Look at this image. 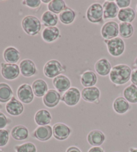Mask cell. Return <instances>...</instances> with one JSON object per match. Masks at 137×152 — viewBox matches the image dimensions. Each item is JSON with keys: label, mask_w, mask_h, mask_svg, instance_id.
<instances>
[{"label": "cell", "mask_w": 137, "mask_h": 152, "mask_svg": "<svg viewBox=\"0 0 137 152\" xmlns=\"http://www.w3.org/2000/svg\"><path fill=\"white\" fill-rule=\"evenodd\" d=\"M76 17V12L70 7H66L59 15V20L65 25H70L74 21Z\"/></svg>", "instance_id": "28"}, {"label": "cell", "mask_w": 137, "mask_h": 152, "mask_svg": "<svg viewBox=\"0 0 137 152\" xmlns=\"http://www.w3.org/2000/svg\"><path fill=\"white\" fill-rule=\"evenodd\" d=\"M1 73L2 77L6 79L14 80L20 74V66L16 64L1 63Z\"/></svg>", "instance_id": "7"}, {"label": "cell", "mask_w": 137, "mask_h": 152, "mask_svg": "<svg viewBox=\"0 0 137 152\" xmlns=\"http://www.w3.org/2000/svg\"><path fill=\"white\" fill-rule=\"evenodd\" d=\"M130 107L128 102L122 96H118L113 103V109L118 114L125 113L128 111Z\"/></svg>", "instance_id": "27"}, {"label": "cell", "mask_w": 137, "mask_h": 152, "mask_svg": "<svg viewBox=\"0 0 137 152\" xmlns=\"http://www.w3.org/2000/svg\"><path fill=\"white\" fill-rule=\"evenodd\" d=\"M66 7L65 1L63 0H52L48 5L49 11L55 14H60Z\"/></svg>", "instance_id": "33"}, {"label": "cell", "mask_w": 137, "mask_h": 152, "mask_svg": "<svg viewBox=\"0 0 137 152\" xmlns=\"http://www.w3.org/2000/svg\"><path fill=\"white\" fill-rule=\"evenodd\" d=\"M105 138L104 134L101 131L93 130L88 133L87 140L91 145L97 147L101 145L104 143Z\"/></svg>", "instance_id": "21"}, {"label": "cell", "mask_w": 137, "mask_h": 152, "mask_svg": "<svg viewBox=\"0 0 137 152\" xmlns=\"http://www.w3.org/2000/svg\"><path fill=\"white\" fill-rule=\"evenodd\" d=\"M34 119L37 125L39 126H45L48 125L51 123L52 115L47 110L41 109L36 113Z\"/></svg>", "instance_id": "23"}, {"label": "cell", "mask_w": 137, "mask_h": 152, "mask_svg": "<svg viewBox=\"0 0 137 152\" xmlns=\"http://www.w3.org/2000/svg\"><path fill=\"white\" fill-rule=\"evenodd\" d=\"M66 152H81V151L78 148H76V147L72 146L68 148Z\"/></svg>", "instance_id": "41"}, {"label": "cell", "mask_w": 137, "mask_h": 152, "mask_svg": "<svg viewBox=\"0 0 137 152\" xmlns=\"http://www.w3.org/2000/svg\"><path fill=\"white\" fill-rule=\"evenodd\" d=\"M54 88L59 93H65L71 86V81L66 76L60 75L54 78L52 81Z\"/></svg>", "instance_id": "17"}, {"label": "cell", "mask_w": 137, "mask_h": 152, "mask_svg": "<svg viewBox=\"0 0 137 152\" xmlns=\"http://www.w3.org/2000/svg\"><path fill=\"white\" fill-rule=\"evenodd\" d=\"M101 35L106 40L118 37L119 35V24L114 21L105 23L101 28Z\"/></svg>", "instance_id": "6"}, {"label": "cell", "mask_w": 137, "mask_h": 152, "mask_svg": "<svg viewBox=\"0 0 137 152\" xmlns=\"http://www.w3.org/2000/svg\"><path fill=\"white\" fill-rule=\"evenodd\" d=\"M12 137L17 141H23L26 140L29 136L28 128L23 125H17L12 129Z\"/></svg>", "instance_id": "26"}, {"label": "cell", "mask_w": 137, "mask_h": 152, "mask_svg": "<svg viewBox=\"0 0 137 152\" xmlns=\"http://www.w3.org/2000/svg\"><path fill=\"white\" fill-rule=\"evenodd\" d=\"M81 96L85 101L96 103L101 96V91L96 86L84 88L81 92Z\"/></svg>", "instance_id": "11"}, {"label": "cell", "mask_w": 137, "mask_h": 152, "mask_svg": "<svg viewBox=\"0 0 137 152\" xmlns=\"http://www.w3.org/2000/svg\"><path fill=\"white\" fill-rule=\"evenodd\" d=\"M9 132L6 129H0V147L6 146L9 141Z\"/></svg>", "instance_id": "35"}, {"label": "cell", "mask_w": 137, "mask_h": 152, "mask_svg": "<svg viewBox=\"0 0 137 152\" xmlns=\"http://www.w3.org/2000/svg\"><path fill=\"white\" fill-rule=\"evenodd\" d=\"M94 69L100 76L105 77L110 74L112 70V66L109 60L101 58L98 60L94 65Z\"/></svg>", "instance_id": "19"}, {"label": "cell", "mask_w": 137, "mask_h": 152, "mask_svg": "<svg viewBox=\"0 0 137 152\" xmlns=\"http://www.w3.org/2000/svg\"><path fill=\"white\" fill-rule=\"evenodd\" d=\"M13 97V91L10 86L5 83H0V102L7 103Z\"/></svg>", "instance_id": "31"}, {"label": "cell", "mask_w": 137, "mask_h": 152, "mask_svg": "<svg viewBox=\"0 0 137 152\" xmlns=\"http://www.w3.org/2000/svg\"><path fill=\"white\" fill-rule=\"evenodd\" d=\"M104 20L114 19L118 16L119 8L117 6L115 1H106L103 4Z\"/></svg>", "instance_id": "16"}, {"label": "cell", "mask_w": 137, "mask_h": 152, "mask_svg": "<svg viewBox=\"0 0 137 152\" xmlns=\"http://www.w3.org/2000/svg\"><path fill=\"white\" fill-rule=\"evenodd\" d=\"M134 66L136 68V69H137V57L134 60Z\"/></svg>", "instance_id": "42"}, {"label": "cell", "mask_w": 137, "mask_h": 152, "mask_svg": "<svg viewBox=\"0 0 137 152\" xmlns=\"http://www.w3.org/2000/svg\"><path fill=\"white\" fill-rule=\"evenodd\" d=\"M51 1H50V0H43L42 2V3H45V4H50V2Z\"/></svg>", "instance_id": "44"}, {"label": "cell", "mask_w": 137, "mask_h": 152, "mask_svg": "<svg viewBox=\"0 0 137 152\" xmlns=\"http://www.w3.org/2000/svg\"><path fill=\"white\" fill-rule=\"evenodd\" d=\"M81 93L76 87H70L62 95L61 101L68 106H75L80 101Z\"/></svg>", "instance_id": "8"}, {"label": "cell", "mask_w": 137, "mask_h": 152, "mask_svg": "<svg viewBox=\"0 0 137 152\" xmlns=\"http://www.w3.org/2000/svg\"><path fill=\"white\" fill-rule=\"evenodd\" d=\"M130 81L132 84L137 86V69L132 70V74L130 77Z\"/></svg>", "instance_id": "39"}, {"label": "cell", "mask_w": 137, "mask_h": 152, "mask_svg": "<svg viewBox=\"0 0 137 152\" xmlns=\"http://www.w3.org/2000/svg\"><path fill=\"white\" fill-rule=\"evenodd\" d=\"M0 152H3V151H2V150H1V149H0Z\"/></svg>", "instance_id": "45"}, {"label": "cell", "mask_w": 137, "mask_h": 152, "mask_svg": "<svg viewBox=\"0 0 137 152\" xmlns=\"http://www.w3.org/2000/svg\"><path fill=\"white\" fill-rule=\"evenodd\" d=\"M61 95L58 91L55 89H50L43 97V103L49 108L57 106L61 101Z\"/></svg>", "instance_id": "10"}, {"label": "cell", "mask_w": 137, "mask_h": 152, "mask_svg": "<svg viewBox=\"0 0 137 152\" xmlns=\"http://www.w3.org/2000/svg\"><path fill=\"white\" fill-rule=\"evenodd\" d=\"M72 130L64 124H56L53 127V135L58 140L63 141L69 137Z\"/></svg>", "instance_id": "13"}, {"label": "cell", "mask_w": 137, "mask_h": 152, "mask_svg": "<svg viewBox=\"0 0 137 152\" xmlns=\"http://www.w3.org/2000/svg\"><path fill=\"white\" fill-rule=\"evenodd\" d=\"M129 150H130V152H137V149H136V148H130Z\"/></svg>", "instance_id": "43"}, {"label": "cell", "mask_w": 137, "mask_h": 152, "mask_svg": "<svg viewBox=\"0 0 137 152\" xmlns=\"http://www.w3.org/2000/svg\"><path fill=\"white\" fill-rule=\"evenodd\" d=\"M60 36V30L56 26L45 28L42 33V39H43L44 41L48 43H51L56 41Z\"/></svg>", "instance_id": "18"}, {"label": "cell", "mask_w": 137, "mask_h": 152, "mask_svg": "<svg viewBox=\"0 0 137 152\" xmlns=\"http://www.w3.org/2000/svg\"><path fill=\"white\" fill-rule=\"evenodd\" d=\"M42 22L44 26L47 27H54L58 22V17L56 14L50 11L45 12L42 15Z\"/></svg>", "instance_id": "29"}, {"label": "cell", "mask_w": 137, "mask_h": 152, "mask_svg": "<svg viewBox=\"0 0 137 152\" xmlns=\"http://www.w3.org/2000/svg\"><path fill=\"white\" fill-rule=\"evenodd\" d=\"M14 149L16 152H36V145L31 142L23 143L22 145H15Z\"/></svg>", "instance_id": "34"}, {"label": "cell", "mask_w": 137, "mask_h": 152, "mask_svg": "<svg viewBox=\"0 0 137 152\" xmlns=\"http://www.w3.org/2000/svg\"><path fill=\"white\" fill-rule=\"evenodd\" d=\"M20 73L25 77H31L38 73L36 66L30 59L23 60L20 64Z\"/></svg>", "instance_id": "12"}, {"label": "cell", "mask_w": 137, "mask_h": 152, "mask_svg": "<svg viewBox=\"0 0 137 152\" xmlns=\"http://www.w3.org/2000/svg\"><path fill=\"white\" fill-rule=\"evenodd\" d=\"M123 96L128 103H137V86L131 84L124 89Z\"/></svg>", "instance_id": "30"}, {"label": "cell", "mask_w": 137, "mask_h": 152, "mask_svg": "<svg viewBox=\"0 0 137 152\" xmlns=\"http://www.w3.org/2000/svg\"><path fill=\"white\" fill-rule=\"evenodd\" d=\"M109 53L114 57H119L125 50V43L122 38L117 37L112 40H104Z\"/></svg>", "instance_id": "4"}, {"label": "cell", "mask_w": 137, "mask_h": 152, "mask_svg": "<svg viewBox=\"0 0 137 152\" xmlns=\"http://www.w3.org/2000/svg\"><path fill=\"white\" fill-rule=\"evenodd\" d=\"M23 5L26 6L30 8L36 9L41 6L42 1L40 0H26L23 1Z\"/></svg>", "instance_id": "36"}, {"label": "cell", "mask_w": 137, "mask_h": 152, "mask_svg": "<svg viewBox=\"0 0 137 152\" xmlns=\"http://www.w3.org/2000/svg\"><path fill=\"white\" fill-rule=\"evenodd\" d=\"M104 12L102 5L96 2L91 4L86 11V18L93 23H102L104 21Z\"/></svg>", "instance_id": "3"}, {"label": "cell", "mask_w": 137, "mask_h": 152, "mask_svg": "<svg viewBox=\"0 0 137 152\" xmlns=\"http://www.w3.org/2000/svg\"><path fill=\"white\" fill-rule=\"evenodd\" d=\"M6 109L7 113L12 116H19L23 111V105L22 102L18 101L15 97L13 96L11 100L6 105Z\"/></svg>", "instance_id": "15"}, {"label": "cell", "mask_w": 137, "mask_h": 152, "mask_svg": "<svg viewBox=\"0 0 137 152\" xmlns=\"http://www.w3.org/2000/svg\"><path fill=\"white\" fill-rule=\"evenodd\" d=\"M118 19L121 22L130 23L133 22L136 18L135 11L132 7L120 9L118 14Z\"/></svg>", "instance_id": "25"}, {"label": "cell", "mask_w": 137, "mask_h": 152, "mask_svg": "<svg viewBox=\"0 0 137 152\" xmlns=\"http://www.w3.org/2000/svg\"><path fill=\"white\" fill-rule=\"evenodd\" d=\"M53 135V129L50 125L39 126L34 131L32 136L39 141H46L49 140Z\"/></svg>", "instance_id": "14"}, {"label": "cell", "mask_w": 137, "mask_h": 152, "mask_svg": "<svg viewBox=\"0 0 137 152\" xmlns=\"http://www.w3.org/2000/svg\"><path fill=\"white\" fill-rule=\"evenodd\" d=\"M115 2L118 7V8L120 10L129 7L131 1L130 0H116Z\"/></svg>", "instance_id": "38"}, {"label": "cell", "mask_w": 137, "mask_h": 152, "mask_svg": "<svg viewBox=\"0 0 137 152\" xmlns=\"http://www.w3.org/2000/svg\"><path fill=\"white\" fill-rule=\"evenodd\" d=\"M9 123H11V121L7 118L3 113L0 112V129H3Z\"/></svg>", "instance_id": "37"}, {"label": "cell", "mask_w": 137, "mask_h": 152, "mask_svg": "<svg viewBox=\"0 0 137 152\" xmlns=\"http://www.w3.org/2000/svg\"><path fill=\"white\" fill-rule=\"evenodd\" d=\"M88 152H104V149L101 147H93L89 149Z\"/></svg>", "instance_id": "40"}, {"label": "cell", "mask_w": 137, "mask_h": 152, "mask_svg": "<svg viewBox=\"0 0 137 152\" xmlns=\"http://www.w3.org/2000/svg\"><path fill=\"white\" fill-rule=\"evenodd\" d=\"M0 108H1V105H0Z\"/></svg>", "instance_id": "47"}, {"label": "cell", "mask_w": 137, "mask_h": 152, "mask_svg": "<svg viewBox=\"0 0 137 152\" xmlns=\"http://www.w3.org/2000/svg\"><path fill=\"white\" fill-rule=\"evenodd\" d=\"M22 26L24 32L29 36L38 35L42 29V23L34 15H27L23 18Z\"/></svg>", "instance_id": "2"}, {"label": "cell", "mask_w": 137, "mask_h": 152, "mask_svg": "<svg viewBox=\"0 0 137 152\" xmlns=\"http://www.w3.org/2000/svg\"><path fill=\"white\" fill-rule=\"evenodd\" d=\"M65 71L66 70L64 66L57 60H49L44 66V74L48 78H56Z\"/></svg>", "instance_id": "5"}, {"label": "cell", "mask_w": 137, "mask_h": 152, "mask_svg": "<svg viewBox=\"0 0 137 152\" xmlns=\"http://www.w3.org/2000/svg\"><path fill=\"white\" fill-rule=\"evenodd\" d=\"M134 34V27L130 23L120 22L119 23V35L121 38L128 39Z\"/></svg>", "instance_id": "32"}, {"label": "cell", "mask_w": 137, "mask_h": 152, "mask_svg": "<svg viewBox=\"0 0 137 152\" xmlns=\"http://www.w3.org/2000/svg\"><path fill=\"white\" fill-rule=\"evenodd\" d=\"M31 87H32L34 95L38 97L44 96L48 91V84L43 79H37L34 80Z\"/></svg>", "instance_id": "24"}, {"label": "cell", "mask_w": 137, "mask_h": 152, "mask_svg": "<svg viewBox=\"0 0 137 152\" xmlns=\"http://www.w3.org/2000/svg\"><path fill=\"white\" fill-rule=\"evenodd\" d=\"M136 12H137V5H136Z\"/></svg>", "instance_id": "46"}, {"label": "cell", "mask_w": 137, "mask_h": 152, "mask_svg": "<svg viewBox=\"0 0 137 152\" xmlns=\"http://www.w3.org/2000/svg\"><path fill=\"white\" fill-rule=\"evenodd\" d=\"M131 68L126 64H117L112 68L109 74L110 81L116 85H123L130 80Z\"/></svg>", "instance_id": "1"}, {"label": "cell", "mask_w": 137, "mask_h": 152, "mask_svg": "<svg viewBox=\"0 0 137 152\" xmlns=\"http://www.w3.org/2000/svg\"><path fill=\"white\" fill-rule=\"evenodd\" d=\"M17 95L19 100L25 104L31 103L34 98L32 87L27 83L22 84L19 86L17 91Z\"/></svg>", "instance_id": "9"}, {"label": "cell", "mask_w": 137, "mask_h": 152, "mask_svg": "<svg viewBox=\"0 0 137 152\" xmlns=\"http://www.w3.org/2000/svg\"><path fill=\"white\" fill-rule=\"evenodd\" d=\"M4 58L7 63L15 64L19 61L20 53L19 50L14 47H7L4 52Z\"/></svg>", "instance_id": "22"}, {"label": "cell", "mask_w": 137, "mask_h": 152, "mask_svg": "<svg viewBox=\"0 0 137 152\" xmlns=\"http://www.w3.org/2000/svg\"><path fill=\"white\" fill-rule=\"evenodd\" d=\"M97 81H98V78L96 73L92 70H86L81 75L80 83L82 85L84 86V88L94 86Z\"/></svg>", "instance_id": "20"}]
</instances>
